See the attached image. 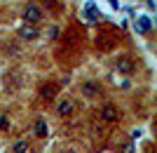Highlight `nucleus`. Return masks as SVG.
Returning a JSON list of instances; mask_svg holds the SVG:
<instances>
[{
    "label": "nucleus",
    "mask_w": 157,
    "mask_h": 153,
    "mask_svg": "<svg viewBox=\"0 0 157 153\" xmlns=\"http://www.w3.org/2000/svg\"><path fill=\"white\" fill-rule=\"evenodd\" d=\"M21 19H24V24H28V26H38V24H42V19H45V10H42L35 0H31V2L24 7Z\"/></svg>",
    "instance_id": "nucleus-1"
},
{
    "label": "nucleus",
    "mask_w": 157,
    "mask_h": 153,
    "mask_svg": "<svg viewBox=\"0 0 157 153\" xmlns=\"http://www.w3.org/2000/svg\"><path fill=\"white\" fill-rule=\"evenodd\" d=\"M80 94H82L85 99H89V101H96V99L103 97V85H101L98 80H94V78H87V80L80 83Z\"/></svg>",
    "instance_id": "nucleus-2"
},
{
    "label": "nucleus",
    "mask_w": 157,
    "mask_h": 153,
    "mask_svg": "<svg viewBox=\"0 0 157 153\" xmlns=\"http://www.w3.org/2000/svg\"><path fill=\"white\" fill-rule=\"evenodd\" d=\"M98 120L101 123H108V125H115V123H120L122 120V108L115 106V104H110V101H105L103 106L98 108Z\"/></svg>",
    "instance_id": "nucleus-3"
},
{
    "label": "nucleus",
    "mask_w": 157,
    "mask_h": 153,
    "mask_svg": "<svg viewBox=\"0 0 157 153\" xmlns=\"http://www.w3.org/2000/svg\"><path fill=\"white\" fill-rule=\"evenodd\" d=\"M75 101H73V97H61L59 101H56V115L59 118H73L75 115Z\"/></svg>",
    "instance_id": "nucleus-4"
},
{
    "label": "nucleus",
    "mask_w": 157,
    "mask_h": 153,
    "mask_svg": "<svg viewBox=\"0 0 157 153\" xmlns=\"http://www.w3.org/2000/svg\"><path fill=\"white\" fill-rule=\"evenodd\" d=\"M115 68H117L120 73H124V75H131L136 71V59H134L131 54H120L117 59H115Z\"/></svg>",
    "instance_id": "nucleus-5"
},
{
    "label": "nucleus",
    "mask_w": 157,
    "mask_h": 153,
    "mask_svg": "<svg viewBox=\"0 0 157 153\" xmlns=\"http://www.w3.org/2000/svg\"><path fill=\"white\" fill-rule=\"evenodd\" d=\"M17 38L24 40V42H33V40L40 38V28L38 26H28V24H21L19 31H17Z\"/></svg>",
    "instance_id": "nucleus-6"
},
{
    "label": "nucleus",
    "mask_w": 157,
    "mask_h": 153,
    "mask_svg": "<svg viewBox=\"0 0 157 153\" xmlns=\"http://www.w3.org/2000/svg\"><path fill=\"white\" fill-rule=\"evenodd\" d=\"M31 148H33V139L31 137H19V139L12 144L10 153H31Z\"/></svg>",
    "instance_id": "nucleus-7"
},
{
    "label": "nucleus",
    "mask_w": 157,
    "mask_h": 153,
    "mask_svg": "<svg viewBox=\"0 0 157 153\" xmlns=\"http://www.w3.org/2000/svg\"><path fill=\"white\" fill-rule=\"evenodd\" d=\"M33 137L35 139H47L49 137V127H47L45 118H35V123H33Z\"/></svg>",
    "instance_id": "nucleus-8"
},
{
    "label": "nucleus",
    "mask_w": 157,
    "mask_h": 153,
    "mask_svg": "<svg viewBox=\"0 0 157 153\" xmlns=\"http://www.w3.org/2000/svg\"><path fill=\"white\" fill-rule=\"evenodd\" d=\"M56 92H59V87L54 85V83H42V85H40V90H38L40 99H45V101H52L54 97H56Z\"/></svg>",
    "instance_id": "nucleus-9"
},
{
    "label": "nucleus",
    "mask_w": 157,
    "mask_h": 153,
    "mask_svg": "<svg viewBox=\"0 0 157 153\" xmlns=\"http://www.w3.org/2000/svg\"><path fill=\"white\" fill-rule=\"evenodd\" d=\"M150 28H152V24H150L148 17H141V19L136 21V31H138V33H148Z\"/></svg>",
    "instance_id": "nucleus-10"
},
{
    "label": "nucleus",
    "mask_w": 157,
    "mask_h": 153,
    "mask_svg": "<svg viewBox=\"0 0 157 153\" xmlns=\"http://www.w3.org/2000/svg\"><path fill=\"white\" fill-rule=\"evenodd\" d=\"M35 2L45 10H59V0H35Z\"/></svg>",
    "instance_id": "nucleus-11"
},
{
    "label": "nucleus",
    "mask_w": 157,
    "mask_h": 153,
    "mask_svg": "<svg viewBox=\"0 0 157 153\" xmlns=\"http://www.w3.org/2000/svg\"><path fill=\"white\" fill-rule=\"evenodd\" d=\"M5 130H10V115H7V113H0V134L5 132Z\"/></svg>",
    "instance_id": "nucleus-12"
},
{
    "label": "nucleus",
    "mask_w": 157,
    "mask_h": 153,
    "mask_svg": "<svg viewBox=\"0 0 157 153\" xmlns=\"http://www.w3.org/2000/svg\"><path fill=\"white\" fill-rule=\"evenodd\" d=\"M63 153H78V151H75V148H68V151H63Z\"/></svg>",
    "instance_id": "nucleus-13"
}]
</instances>
